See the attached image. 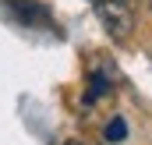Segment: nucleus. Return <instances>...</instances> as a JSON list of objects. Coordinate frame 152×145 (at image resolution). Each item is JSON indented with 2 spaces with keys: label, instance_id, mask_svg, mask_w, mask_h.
I'll use <instances>...</instances> for the list:
<instances>
[{
  "label": "nucleus",
  "instance_id": "obj_2",
  "mask_svg": "<svg viewBox=\"0 0 152 145\" xmlns=\"http://www.w3.org/2000/svg\"><path fill=\"white\" fill-rule=\"evenodd\" d=\"M106 138H110V142H120V138H124V120H113V124L106 127Z\"/></svg>",
  "mask_w": 152,
  "mask_h": 145
},
{
  "label": "nucleus",
  "instance_id": "obj_3",
  "mask_svg": "<svg viewBox=\"0 0 152 145\" xmlns=\"http://www.w3.org/2000/svg\"><path fill=\"white\" fill-rule=\"evenodd\" d=\"M149 7H152V0H149Z\"/></svg>",
  "mask_w": 152,
  "mask_h": 145
},
{
  "label": "nucleus",
  "instance_id": "obj_1",
  "mask_svg": "<svg viewBox=\"0 0 152 145\" xmlns=\"http://www.w3.org/2000/svg\"><path fill=\"white\" fill-rule=\"evenodd\" d=\"M92 4L99 11L103 29L113 39H127L131 36V29H134V7H131V0H92Z\"/></svg>",
  "mask_w": 152,
  "mask_h": 145
}]
</instances>
